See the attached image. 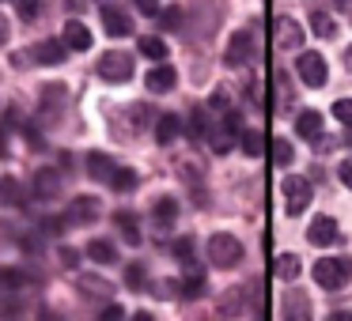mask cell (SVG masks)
Segmentation results:
<instances>
[{
    "label": "cell",
    "mask_w": 352,
    "mask_h": 321,
    "mask_svg": "<svg viewBox=\"0 0 352 321\" xmlns=\"http://www.w3.org/2000/svg\"><path fill=\"white\" fill-rule=\"evenodd\" d=\"M349 280H352V261L349 257H322L318 265H314V283L326 287V291H337Z\"/></svg>",
    "instance_id": "6da1fadb"
},
{
    "label": "cell",
    "mask_w": 352,
    "mask_h": 321,
    "mask_svg": "<svg viewBox=\"0 0 352 321\" xmlns=\"http://www.w3.org/2000/svg\"><path fill=\"white\" fill-rule=\"evenodd\" d=\"M208 261L216 268H235L243 261V242L235 235H212L208 238Z\"/></svg>",
    "instance_id": "7a4b0ae2"
},
{
    "label": "cell",
    "mask_w": 352,
    "mask_h": 321,
    "mask_svg": "<svg viewBox=\"0 0 352 321\" xmlns=\"http://www.w3.org/2000/svg\"><path fill=\"white\" fill-rule=\"evenodd\" d=\"M239 136H243V117H239V110H228V114H223V125H216V129L208 132V144H212V152L228 155Z\"/></svg>",
    "instance_id": "3957f363"
},
{
    "label": "cell",
    "mask_w": 352,
    "mask_h": 321,
    "mask_svg": "<svg viewBox=\"0 0 352 321\" xmlns=\"http://www.w3.org/2000/svg\"><path fill=\"white\" fill-rule=\"evenodd\" d=\"M99 76L107 80V84H125V80H133V57L122 54V49L102 54L99 57Z\"/></svg>",
    "instance_id": "277c9868"
},
{
    "label": "cell",
    "mask_w": 352,
    "mask_h": 321,
    "mask_svg": "<svg viewBox=\"0 0 352 321\" xmlns=\"http://www.w3.org/2000/svg\"><path fill=\"white\" fill-rule=\"evenodd\" d=\"M280 189H284V208H288V215H299L307 204H311V182H307V178L288 174Z\"/></svg>",
    "instance_id": "5b68a950"
},
{
    "label": "cell",
    "mask_w": 352,
    "mask_h": 321,
    "mask_svg": "<svg viewBox=\"0 0 352 321\" xmlns=\"http://www.w3.org/2000/svg\"><path fill=\"white\" fill-rule=\"evenodd\" d=\"M296 72H299V80H303L307 87H322V84H326V61H322L318 54H299Z\"/></svg>",
    "instance_id": "8992f818"
},
{
    "label": "cell",
    "mask_w": 352,
    "mask_h": 321,
    "mask_svg": "<svg viewBox=\"0 0 352 321\" xmlns=\"http://www.w3.org/2000/svg\"><path fill=\"white\" fill-rule=\"evenodd\" d=\"M254 57V34L250 31H235L228 42V54H223V61L231 64V69H239V64H246Z\"/></svg>",
    "instance_id": "52a82bcc"
},
{
    "label": "cell",
    "mask_w": 352,
    "mask_h": 321,
    "mask_svg": "<svg viewBox=\"0 0 352 321\" xmlns=\"http://www.w3.org/2000/svg\"><path fill=\"white\" fill-rule=\"evenodd\" d=\"M144 84H148V91H152V95H167V91H175L178 72L170 69V64H155V69L144 76Z\"/></svg>",
    "instance_id": "ba28073f"
},
{
    "label": "cell",
    "mask_w": 352,
    "mask_h": 321,
    "mask_svg": "<svg viewBox=\"0 0 352 321\" xmlns=\"http://www.w3.org/2000/svg\"><path fill=\"white\" fill-rule=\"evenodd\" d=\"M307 238H311L314 246H333L337 238H341V230H337V219H329V215H318V219H311V230H307Z\"/></svg>",
    "instance_id": "9c48e42d"
},
{
    "label": "cell",
    "mask_w": 352,
    "mask_h": 321,
    "mask_svg": "<svg viewBox=\"0 0 352 321\" xmlns=\"http://www.w3.org/2000/svg\"><path fill=\"white\" fill-rule=\"evenodd\" d=\"M102 27H107V34L110 38H125V34H133V19L125 16V12H118V8H102Z\"/></svg>",
    "instance_id": "30bf717a"
},
{
    "label": "cell",
    "mask_w": 352,
    "mask_h": 321,
    "mask_svg": "<svg viewBox=\"0 0 352 321\" xmlns=\"http://www.w3.org/2000/svg\"><path fill=\"white\" fill-rule=\"evenodd\" d=\"M65 46L69 49H91V31H87L80 19H69V23H65Z\"/></svg>",
    "instance_id": "8fae6325"
},
{
    "label": "cell",
    "mask_w": 352,
    "mask_h": 321,
    "mask_svg": "<svg viewBox=\"0 0 352 321\" xmlns=\"http://www.w3.org/2000/svg\"><path fill=\"white\" fill-rule=\"evenodd\" d=\"M276 42H280V49H299L303 46V31H299L296 19H280V23H276Z\"/></svg>",
    "instance_id": "7c38bea8"
},
{
    "label": "cell",
    "mask_w": 352,
    "mask_h": 321,
    "mask_svg": "<svg viewBox=\"0 0 352 321\" xmlns=\"http://www.w3.org/2000/svg\"><path fill=\"white\" fill-rule=\"evenodd\" d=\"M65 57H69V46H65V38H61V42L50 38V42H42V46L34 49V61H38V64H61Z\"/></svg>",
    "instance_id": "4fadbf2b"
},
{
    "label": "cell",
    "mask_w": 352,
    "mask_h": 321,
    "mask_svg": "<svg viewBox=\"0 0 352 321\" xmlns=\"http://www.w3.org/2000/svg\"><path fill=\"white\" fill-rule=\"evenodd\" d=\"M99 215V200L95 197H76L69 208V223H91Z\"/></svg>",
    "instance_id": "5bb4252c"
},
{
    "label": "cell",
    "mask_w": 352,
    "mask_h": 321,
    "mask_svg": "<svg viewBox=\"0 0 352 321\" xmlns=\"http://www.w3.org/2000/svg\"><path fill=\"white\" fill-rule=\"evenodd\" d=\"M178 132H182V117L178 114H163L160 121H155V140H160V144H175Z\"/></svg>",
    "instance_id": "9a60e30c"
},
{
    "label": "cell",
    "mask_w": 352,
    "mask_h": 321,
    "mask_svg": "<svg viewBox=\"0 0 352 321\" xmlns=\"http://www.w3.org/2000/svg\"><path fill=\"white\" fill-rule=\"evenodd\" d=\"M57 189H61V178H57L54 170H38V174H34V193H38L42 200H54Z\"/></svg>",
    "instance_id": "2e32d148"
},
{
    "label": "cell",
    "mask_w": 352,
    "mask_h": 321,
    "mask_svg": "<svg viewBox=\"0 0 352 321\" xmlns=\"http://www.w3.org/2000/svg\"><path fill=\"white\" fill-rule=\"evenodd\" d=\"M34 276L27 272V268H0V287H12V291H23L31 287Z\"/></svg>",
    "instance_id": "e0dca14e"
},
{
    "label": "cell",
    "mask_w": 352,
    "mask_h": 321,
    "mask_svg": "<svg viewBox=\"0 0 352 321\" xmlns=\"http://www.w3.org/2000/svg\"><path fill=\"white\" fill-rule=\"evenodd\" d=\"M114 170H118V167L107 159V155H99V152L87 155V174H91V178H99V182H110V178H114Z\"/></svg>",
    "instance_id": "ac0fdd59"
},
{
    "label": "cell",
    "mask_w": 352,
    "mask_h": 321,
    "mask_svg": "<svg viewBox=\"0 0 352 321\" xmlns=\"http://www.w3.org/2000/svg\"><path fill=\"white\" fill-rule=\"evenodd\" d=\"M87 257L99 261V265H114V261H118V250L107 242V238H91V242H87Z\"/></svg>",
    "instance_id": "d6986e66"
},
{
    "label": "cell",
    "mask_w": 352,
    "mask_h": 321,
    "mask_svg": "<svg viewBox=\"0 0 352 321\" xmlns=\"http://www.w3.org/2000/svg\"><path fill=\"white\" fill-rule=\"evenodd\" d=\"M296 132H299V136H307V140L318 136V132H322V114H318V110H303V114L296 117Z\"/></svg>",
    "instance_id": "ffe728a7"
},
{
    "label": "cell",
    "mask_w": 352,
    "mask_h": 321,
    "mask_svg": "<svg viewBox=\"0 0 352 321\" xmlns=\"http://www.w3.org/2000/svg\"><path fill=\"white\" fill-rule=\"evenodd\" d=\"M175 215H178V204L170 197H163L160 204L152 208V219H155V227L160 230H170V223H175Z\"/></svg>",
    "instance_id": "44dd1931"
},
{
    "label": "cell",
    "mask_w": 352,
    "mask_h": 321,
    "mask_svg": "<svg viewBox=\"0 0 352 321\" xmlns=\"http://www.w3.org/2000/svg\"><path fill=\"white\" fill-rule=\"evenodd\" d=\"M239 144H243V152L250 155V159H261V155H265V136H261L258 129H243Z\"/></svg>",
    "instance_id": "7402d4cb"
},
{
    "label": "cell",
    "mask_w": 352,
    "mask_h": 321,
    "mask_svg": "<svg viewBox=\"0 0 352 321\" xmlns=\"http://www.w3.org/2000/svg\"><path fill=\"white\" fill-rule=\"evenodd\" d=\"M114 223L122 227V238H125V242H129V246H140V227H137V215H133V212H118V215H114Z\"/></svg>",
    "instance_id": "603a6c76"
},
{
    "label": "cell",
    "mask_w": 352,
    "mask_h": 321,
    "mask_svg": "<svg viewBox=\"0 0 352 321\" xmlns=\"http://www.w3.org/2000/svg\"><path fill=\"white\" fill-rule=\"evenodd\" d=\"M250 306H246V287H231L228 298L220 302V313H246Z\"/></svg>",
    "instance_id": "cb8c5ba5"
},
{
    "label": "cell",
    "mask_w": 352,
    "mask_h": 321,
    "mask_svg": "<svg viewBox=\"0 0 352 321\" xmlns=\"http://www.w3.org/2000/svg\"><path fill=\"white\" fill-rule=\"evenodd\" d=\"M273 268H276V276H280V280H296V276L303 272V265H299V257H296V253H280Z\"/></svg>",
    "instance_id": "d4e9b609"
},
{
    "label": "cell",
    "mask_w": 352,
    "mask_h": 321,
    "mask_svg": "<svg viewBox=\"0 0 352 321\" xmlns=\"http://www.w3.org/2000/svg\"><path fill=\"white\" fill-rule=\"evenodd\" d=\"M208 132H212V129H208V110H190V136L193 140H208Z\"/></svg>",
    "instance_id": "484cf974"
},
{
    "label": "cell",
    "mask_w": 352,
    "mask_h": 321,
    "mask_svg": "<svg viewBox=\"0 0 352 321\" xmlns=\"http://www.w3.org/2000/svg\"><path fill=\"white\" fill-rule=\"evenodd\" d=\"M140 54H144V57H152V61H163V57H167L170 49H167V42H163V38L148 34V38H140Z\"/></svg>",
    "instance_id": "4316f807"
},
{
    "label": "cell",
    "mask_w": 352,
    "mask_h": 321,
    "mask_svg": "<svg viewBox=\"0 0 352 321\" xmlns=\"http://www.w3.org/2000/svg\"><path fill=\"white\" fill-rule=\"evenodd\" d=\"M311 31L318 34V38H333V31H337V23L326 16V12H314L311 16Z\"/></svg>",
    "instance_id": "83f0119b"
},
{
    "label": "cell",
    "mask_w": 352,
    "mask_h": 321,
    "mask_svg": "<svg viewBox=\"0 0 352 321\" xmlns=\"http://www.w3.org/2000/svg\"><path fill=\"white\" fill-rule=\"evenodd\" d=\"M110 185H114L118 193H129L133 185H137V174H133L129 167H118V170H114V178H110Z\"/></svg>",
    "instance_id": "f1b7e54d"
},
{
    "label": "cell",
    "mask_w": 352,
    "mask_h": 321,
    "mask_svg": "<svg viewBox=\"0 0 352 321\" xmlns=\"http://www.w3.org/2000/svg\"><path fill=\"white\" fill-rule=\"evenodd\" d=\"M23 310V295L19 291H0V313H19Z\"/></svg>",
    "instance_id": "f546056e"
},
{
    "label": "cell",
    "mask_w": 352,
    "mask_h": 321,
    "mask_svg": "<svg viewBox=\"0 0 352 321\" xmlns=\"http://www.w3.org/2000/svg\"><path fill=\"white\" fill-rule=\"evenodd\" d=\"M269 147H273V159H276V167H288V163L296 159V152H292V144H288V140H273Z\"/></svg>",
    "instance_id": "4dcf8cb0"
},
{
    "label": "cell",
    "mask_w": 352,
    "mask_h": 321,
    "mask_svg": "<svg viewBox=\"0 0 352 321\" xmlns=\"http://www.w3.org/2000/svg\"><path fill=\"white\" fill-rule=\"evenodd\" d=\"M0 200H4V204H19V185L12 182V178L0 182Z\"/></svg>",
    "instance_id": "1f68e13d"
},
{
    "label": "cell",
    "mask_w": 352,
    "mask_h": 321,
    "mask_svg": "<svg viewBox=\"0 0 352 321\" xmlns=\"http://www.w3.org/2000/svg\"><path fill=\"white\" fill-rule=\"evenodd\" d=\"M333 117L341 125H352V99H337L333 102Z\"/></svg>",
    "instance_id": "d6a6232c"
},
{
    "label": "cell",
    "mask_w": 352,
    "mask_h": 321,
    "mask_svg": "<svg viewBox=\"0 0 352 321\" xmlns=\"http://www.w3.org/2000/svg\"><path fill=\"white\" fill-rule=\"evenodd\" d=\"M125 283H129V287H144V265H129V268H125Z\"/></svg>",
    "instance_id": "836d02e7"
},
{
    "label": "cell",
    "mask_w": 352,
    "mask_h": 321,
    "mask_svg": "<svg viewBox=\"0 0 352 321\" xmlns=\"http://www.w3.org/2000/svg\"><path fill=\"white\" fill-rule=\"evenodd\" d=\"M80 287H91V295H110V283L91 280V276H84V280H80Z\"/></svg>",
    "instance_id": "e575fe53"
},
{
    "label": "cell",
    "mask_w": 352,
    "mask_h": 321,
    "mask_svg": "<svg viewBox=\"0 0 352 321\" xmlns=\"http://www.w3.org/2000/svg\"><path fill=\"white\" fill-rule=\"evenodd\" d=\"M16 8H19V16H23V19H34V16H38V0H16Z\"/></svg>",
    "instance_id": "d590c367"
},
{
    "label": "cell",
    "mask_w": 352,
    "mask_h": 321,
    "mask_svg": "<svg viewBox=\"0 0 352 321\" xmlns=\"http://www.w3.org/2000/svg\"><path fill=\"white\" fill-rule=\"evenodd\" d=\"M160 19H163V27H167V31H175V27L182 23V12H178V8H167Z\"/></svg>",
    "instance_id": "8d00e7d4"
},
{
    "label": "cell",
    "mask_w": 352,
    "mask_h": 321,
    "mask_svg": "<svg viewBox=\"0 0 352 321\" xmlns=\"http://www.w3.org/2000/svg\"><path fill=\"white\" fill-rule=\"evenodd\" d=\"M175 257H193V238H178V242H175Z\"/></svg>",
    "instance_id": "74e56055"
},
{
    "label": "cell",
    "mask_w": 352,
    "mask_h": 321,
    "mask_svg": "<svg viewBox=\"0 0 352 321\" xmlns=\"http://www.w3.org/2000/svg\"><path fill=\"white\" fill-rule=\"evenodd\" d=\"M337 174H341V185H344V189H352V159H344Z\"/></svg>",
    "instance_id": "f35d334b"
},
{
    "label": "cell",
    "mask_w": 352,
    "mask_h": 321,
    "mask_svg": "<svg viewBox=\"0 0 352 321\" xmlns=\"http://www.w3.org/2000/svg\"><path fill=\"white\" fill-rule=\"evenodd\" d=\"M137 8L144 12V16H160V0H137Z\"/></svg>",
    "instance_id": "ab89813d"
},
{
    "label": "cell",
    "mask_w": 352,
    "mask_h": 321,
    "mask_svg": "<svg viewBox=\"0 0 352 321\" xmlns=\"http://www.w3.org/2000/svg\"><path fill=\"white\" fill-rule=\"evenodd\" d=\"M102 318H107V321H114V318H125V310H122V306H107V310H102Z\"/></svg>",
    "instance_id": "60d3db41"
},
{
    "label": "cell",
    "mask_w": 352,
    "mask_h": 321,
    "mask_svg": "<svg viewBox=\"0 0 352 321\" xmlns=\"http://www.w3.org/2000/svg\"><path fill=\"white\" fill-rule=\"evenodd\" d=\"M8 155V132H4V125H0V159Z\"/></svg>",
    "instance_id": "b9f144b4"
},
{
    "label": "cell",
    "mask_w": 352,
    "mask_h": 321,
    "mask_svg": "<svg viewBox=\"0 0 352 321\" xmlns=\"http://www.w3.org/2000/svg\"><path fill=\"white\" fill-rule=\"evenodd\" d=\"M4 42H8V19L0 16V46H4Z\"/></svg>",
    "instance_id": "7bdbcfd3"
},
{
    "label": "cell",
    "mask_w": 352,
    "mask_h": 321,
    "mask_svg": "<svg viewBox=\"0 0 352 321\" xmlns=\"http://www.w3.org/2000/svg\"><path fill=\"white\" fill-rule=\"evenodd\" d=\"M61 261H65V265L72 268V265H76V253H72V250H61Z\"/></svg>",
    "instance_id": "ee69618b"
},
{
    "label": "cell",
    "mask_w": 352,
    "mask_h": 321,
    "mask_svg": "<svg viewBox=\"0 0 352 321\" xmlns=\"http://www.w3.org/2000/svg\"><path fill=\"white\" fill-rule=\"evenodd\" d=\"M344 69H349V72H352V46H349V49H344Z\"/></svg>",
    "instance_id": "f6af8a7d"
},
{
    "label": "cell",
    "mask_w": 352,
    "mask_h": 321,
    "mask_svg": "<svg viewBox=\"0 0 352 321\" xmlns=\"http://www.w3.org/2000/svg\"><path fill=\"white\" fill-rule=\"evenodd\" d=\"M337 4H341V8H352V0H337Z\"/></svg>",
    "instance_id": "bcb514c9"
}]
</instances>
